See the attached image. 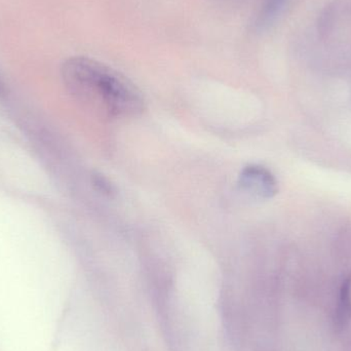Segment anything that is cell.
<instances>
[{
    "label": "cell",
    "instance_id": "cell-1",
    "mask_svg": "<svg viewBox=\"0 0 351 351\" xmlns=\"http://www.w3.org/2000/svg\"><path fill=\"white\" fill-rule=\"evenodd\" d=\"M62 78L74 97L106 119H132L145 109L143 94L133 82L90 58L68 59L62 66Z\"/></svg>",
    "mask_w": 351,
    "mask_h": 351
},
{
    "label": "cell",
    "instance_id": "cell-2",
    "mask_svg": "<svg viewBox=\"0 0 351 351\" xmlns=\"http://www.w3.org/2000/svg\"><path fill=\"white\" fill-rule=\"evenodd\" d=\"M239 184L245 190L256 197L268 199L278 191L276 177L267 169L258 165H250L241 172Z\"/></svg>",
    "mask_w": 351,
    "mask_h": 351
},
{
    "label": "cell",
    "instance_id": "cell-3",
    "mask_svg": "<svg viewBox=\"0 0 351 351\" xmlns=\"http://www.w3.org/2000/svg\"><path fill=\"white\" fill-rule=\"evenodd\" d=\"M288 1L289 0H263L254 22L256 30L264 31L272 26L286 8Z\"/></svg>",
    "mask_w": 351,
    "mask_h": 351
},
{
    "label": "cell",
    "instance_id": "cell-4",
    "mask_svg": "<svg viewBox=\"0 0 351 351\" xmlns=\"http://www.w3.org/2000/svg\"><path fill=\"white\" fill-rule=\"evenodd\" d=\"M351 319V282L346 280L340 291L339 303L336 311V327L343 329Z\"/></svg>",
    "mask_w": 351,
    "mask_h": 351
},
{
    "label": "cell",
    "instance_id": "cell-5",
    "mask_svg": "<svg viewBox=\"0 0 351 351\" xmlns=\"http://www.w3.org/2000/svg\"><path fill=\"white\" fill-rule=\"evenodd\" d=\"M92 183L99 192L109 196V197L117 194V188H115L114 184L106 176L101 174V173L95 172L92 175Z\"/></svg>",
    "mask_w": 351,
    "mask_h": 351
}]
</instances>
